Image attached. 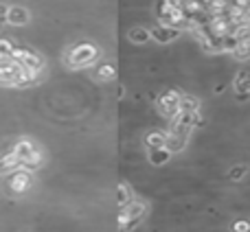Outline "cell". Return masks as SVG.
<instances>
[{"instance_id": "cell-14", "label": "cell", "mask_w": 250, "mask_h": 232, "mask_svg": "<svg viewBox=\"0 0 250 232\" xmlns=\"http://www.w3.org/2000/svg\"><path fill=\"white\" fill-rule=\"evenodd\" d=\"M151 35H149V31H145V29H132L129 31V39H132L134 44H143V42H147Z\"/></svg>"}, {"instance_id": "cell-20", "label": "cell", "mask_w": 250, "mask_h": 232, "mask_svg": "<svg viewBox=\"0 0 250 232\" xmlns=\"http://www.w3.org/2000/svg\"><path fill=\"white\" fill-rule=\"evenodd\" d=\"M244 79H246V90L250 92V68H244Z\"/></svg>"}, {"instance_id": "cell-2", "label": "cell", "mask_w": 250, "mask_h": 232, "mask_svg": "<svg viewBox=\"0 0 250 232\" xmlns=\"http://www.w3.org/2000/svg\"><path fill=\"white\" fill-rule=\"evenodd\" d=\"M145 211H147V206L143 202H132V204H127V206H123L121 217H119V221H121V232H129L132 228H136V226L141 224Z\"/></svg>"}, {"instance_id": "cell-17", "label": "cell", "mask_w": 250, "mask_h": 232, "mask_svg": "<svg viewBox=\"0 0 250 232\" xmlns=\"http://www.w3.org/2000/svg\"><path fill=\"white\" fill-rule=\"evenodd\" d=\"M248 173V167H244V164H239V167H235L233 171H230V177L233 180H239V177H244Z\"/></svg>"}, {"instance_id": "cell-19", "label": "cell", "mask_w": 250, "mask_h": 232, "mask_svg": "<svg viewBox=\"0 0 250 232\" xmlns=\"http://www.w3.org/2000/svg\"><path fill=\"white\" fill-rule=\"evenodd\" d=\"M7 11H9V7H4V4H0V24H2L4 20H7Z\"/></svg>"}, {"instance_id": "cell-5", "label": "cell", "mask_w": 250, "mask_h": 232, "mask_svg": "<svg viewBox=\"0 0 250 232\" xmlns=\"http://www.w3.org/2000/svg\"><path fill=\"white\" fill-rule=\"evenodd\" d=\"M180 97L176 90H167L160 95L158 99V108H160V114L167 116V118H171V116H176L180 112Z\"/></svg>"}, {"instance_id": "cell-12", "label": "cell", "mask_w": 250, "mask_h": 232, "mask_svg": "<svg viewBox=\"0 0 250 232\" xmlns=\"http://www.w3.org/2000/svg\"><path fill=\"white\" fill-rule=\"evenodd\" d=\"M200 108V101L195 97H180V112L187 114H195Z\"/></svg>"}, {"instance_id": "cell-7", "label": "cell", "mask_w": 250, "mask_h": 232, "mask_svg": "<svg viewBox=\"0 0 250 232\" xmlns=\"http://www.w3.org/2000/svg\"><path fill=\"white\" fill-rule=\"evenodd\" d=\"M149 35H151V39H156V42L169 44L180 35V29H176V26H167V24H158L149 31Z\"/></svg>"}, {"instance_id": "cell-9", "label": "cell", "mask_w": 250, "mask_h": 232, "mask_svg": "<svg viewBox=\"0 0 250 232\" xmlns=\"http://www.w3.org/2000/svg\"><path fill=\"white\" fill-rule=\"evenodd\" d=\"M167 140H169V132H149L145 138V145L147 149H156V147H167Z\"/></svg>"}, {"instance_id": "cell-1", "label": "cell", "mask_w": 250, "mask_h": 232, "mask_svg": "<svg viewBox=\"0 0 250 232\" xmlns=\"http://www.w3.org/2000/svg\"><path fill=\"white\" fill-rule=\"evenodd\" d=\"M97 57H99V48L95 44H77L73 51L68 53V66L70 68H86V66L95 64Z\"/></svg>"}, {"instance_id": "cell-4", "label": "cell", "mask_w": 250, "mask_h": 232, "mask_svg": "<svg viewBox=\"0 0 250 232\" xmlns=\"http://www.w3.org/2000/svg\"><path fill=\"white\" fill-rule=\"evenodd\" d=\"M13 61L26 70H33V73H38L42 68V57L33 51H26V48H16L13 51Z\"/></svg>"}, {"instance_id": "cell-11", "label": "cell", "mask_w": 250, "mask_h": 232, "mask_svg": "<svg viewBox=\"0 0 250 232\" xmlns=\"http://www.w3.org/2000/svg\"><path fill=\"white\" fill-rule=\"evenodd\" d=\"M169 158H171V151H169L167 147H156V149H149V162L154 164V167H160V164L169 162Z\"/></svg>"}, {"instance_id": "cell-13", "label": "cell", "mask_w": 250, "mask_h": 232, "mask_svg": "<svg viewBox=\"0 0 250 232\" xmlns=\"http://www.w3.org/2000/svg\"><path fill=\"white\" fill-rule=\"evenodd\" d=\"M13 51H16V46H13L9 39H2V38H0V61L13 59Z\"/></svg>"}, {"instance_id": "cell-16", "label": "cell", "mask_w": 250, "mask_h": 232, "mask_svg": "<svg viewBox=\"0 0 250 232\" xmlns=\"http://www.w3.org/2000/svg\"><path fill=\"white\" fill-rule=\"evenodd\" d=\"M114 75H117V70H114L112 64H104L99 68V77L101 79H114Z\"/></svg>"}, {"instance_id": "cell-18", "label": "cell", "mask_w": 250, "mask_h": 232, "mask_svg": "<svg viewBox=\"0 0 250 232\" xmlns=\"http://www.w3.org/2000/svg\"><path fill=\"white\" fill-rule=\"evenodd\" d=\"M235 232H250V221H237L235 224Z\"/></svg>"}, {"instance_id": "cell-6", "label": "cell", "mask_w": 250, "mask_h": 232, "mask_svg": "<svg viewBox=\"0 0 250 232\" xmlns=\"http://www.w3.org/2000/svg\"><path fill=\"white\" fill-rule=\"evenodd\" d=\"M31 184H33V177H31V171L26 167L16 169V171L11 173V177H9V189H11L13 193H26Z\"/></svg>"}, {"instance_id": "cell-3", "label": "cell", "mask_w": 250, "mask_h": 232, "mask_svg": "<svg viewBox=\"0 0 250 232\" xmlns=\"http://www.w3.org/2000/svg\"><path fill=\"white\" fill-rule=\"evenodd\" d=\"M13 154L18 155L22 167H38L40 164V151L35 149V145L31 140H20L16 147H13Z\"/></svg>"}, {"instance_id": "cell-8", "label": "cell", "mask_w": 250, "mask_h": 232, "mask_svg": "<svg viewBox=\"0 0 250 232\" xmlns=\"http://www.w3.org/2000/svg\"><path fill=\"white\" fill-rule=\"evenodd\" d=\"M7 22H9V24H13V26L26 24V22H29V11H26L24 7H9Z\"/></svg>"}, {"instance_id": "cell-10", "label": "cell", "mask_w": 250, "mask_h": 232, "mask_svg": "<svg viewBox=\"0 0 250 232\" xmlns=\"http://www.w3.org/2000/svg\"><path fill=\"white\" fill-rule=\"evenodd\" d=\"M22 164H20V160H18V155L13 154H7V155H2L0 158V175H7V173H13L16 169H20Z\"/></svg>"}, {"instance_id": "cell-15", "label": "cell", "mask_w": 250, "mask_h": 232, "mask_svg": "<svg viewBox=\"0 0 250 232\" xmlns=\"http://www.w3.org/2000/svg\"><path fill=\"white\" fill-rule=\"evenodd\" d=\"M127 204H132V191H129L127 184H121L119 186V206H127Z\"/></svg>"}]
</instances>
